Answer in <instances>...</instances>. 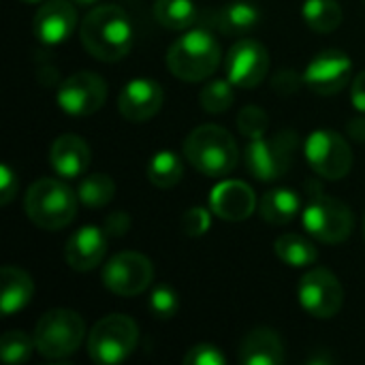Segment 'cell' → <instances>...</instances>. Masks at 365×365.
Returning <instances> with one entry per match:
<instances>
[{"mask_svg":"<svg viewBox=\"0 0 365 365\" xmlns=\"http://www.w3.org/2000/svg\"><path fill=\"white\" fill-rule=\"evenodd\" d=\"M79 38L92 58L101 62H118L133 49L135 28L122 6L96 4L81 19Z\"/></svg>","mask_w":365,"mask_h":365,"instance_id":"obj_1","label":"cell"},{"mask_svg":"<svg viewBox=\"0 0 365 365\" xmlns=\"http://www.w3.org/2000/svg\"><path fill=\"white\" fill-rule=\"evenodd\" d=\"M184 158L207 178H225L237 167L240 152L227 128L218 124H203L186 137Z\"/></svg>","mask_w":365,"mask_h":365,"instance_id":"obj_2","label":"cell"},{"mask_svg":"<svg viewBox=\"0 0 365 365\" xmlns=\"http://www.w3.org/2000/svg\"><path fill=\"white\" fill-rule=\"evenodd\" d=\"M222 62L216 36L205 28H192L182 34L167 51V68L182 81H205Z\"/></svg>","mask_w":365,"mask_h":365,"instance_id":"obj_3","label":"cell"},{"mask_svg":"<svg viewBox=\"0 0 365 365\" xmlns=\"http://www.w3.org/2000/svg\"><path fill=\"white\" fill-rule=\"evenodd\" d=\"M306 192H308V203L302 210V222L306 231L314 240L325 244L346 242L355 227L351 207L344 201L327 195L317 180H310L306 184Z\"/></svg>","mask_w":365,"mask_h":365,"instance_id":"obj_4","label":"cell"},{"mask_svg":"<svg viewBox=\"0 0 365 365\" xmlns=\"http://www.w3.org/2000/svg\"><path fill=\"white\" fill-rule=\"evenodd\" d=\"M77 203L79 197L66 182L56 178H41L28 188L24 210L38 229L60 231L75 220Z\"/></svg>","mask_w":365,"mask_h":365,"instance_id":"obj_5","label":"cell"},{"mask_svg":"<svg viewBox=\"0 0 365 365\" xmlns=\"http://www.w3.org/2000/svg\"><path fill=\"white\" fill-rule=\"evenodd\" d=\"M86 338V323L75 310L56 308L45 312L34 329L36 353L45 359H66L81 346Z\"/></svg>","mask_w":365,"mask_h":365,"instance_id":"obj_6","label":"cell"},{"mask_svg":"<svg viewBox=\"0 0 365 365\" xmlns=\"http://www.w3.org/2000/svg\"><path fill=\"white\" fill-rule=\"evenodd\" d=\"M297 148L299 137L295 130H278L274 137L250 139L244 160L252 178L261 182H276L293 167Z\"/></svg>","mask_w":365,"mask_h":365,"instance_id":"obj_7","label":"cell"},{"mask_svg":"<svg viewBox=\"0 0 365 365\" xmlns=\"http://www.w3.org/2000/svg\"><path fill=\"white\" fill-rule=\"evenodd\" d=\"M139 342V327L126 314L101 319L88 336V353L98 365H115L128 359Z\"/></svg>","mask_w":365,"mask_h":365,"instance_id":"obj_8","label":"cell"},{"mask_svg":"<svg viewBox=\"0 0 365 365\" xmlns=\"http://www.w3.org/2000/svg\"><path fill=\"white\" fill-rule=\"evenodd\" d=\"M304 152L312 171L323 180L338 182L346 178L353 169V150L346 139H342V135H338L336 130H314L306 139Z\"/></svg>","mask_w":365,"mask_h":365,"instance_id":"obj_9","label":"cell"},{"mask_svg":"<svg viewBox=\"0 0 365 365\" xmlns=\"http://www.w3.org/2000/svg\"><path fill=\"white\" fill-rule=\"evenodd\" d=\"M154 282V265L141 252H120L111 257L103 267V284L120 295V297H135L150 289Z\"/></svg>","mask_w":365,"mask_h":365,"instance_id":"obj_10","label":"cell"},{"mask_svg":"<svg viewBox=\"0 0 365 365\" xmlns=\"http://www.w3.org/2000/svg\"><path fill=\"white\" fill-rule=\"evenodd\" d=\"M299 304L314 319H334L344 306V289L334 272L314 267L299 280Z\"/></svg>","mask_w":365,"mask_h":365,"instance_id":"obj_11","label":"cell"},{"mask_svg":"<svg viewBox=\"0 0 365 365\" xmlns=\"http://www.w3.org/2000/svg\"><path fill=\"white\" fill-rule=\"evenodd\" d=\"M58 105L64 113L86 118L96 113L107 101V83L92 71H79L68 75L58 88Z\"/></svg>","mask_w":365,"mask_h":365,"instance_id":"obj_12","label":"cell"},{"mask_svg":"<svg viewBox=\"0 0 365 365\" xmlns=\"http://www.w3.org/2000/svg\"><path fill=\"white\" fill-rule=\"evenodd\" d=\"M351 77L353 60L340 49H325L317 53L304 71V83L321 96H334L342 92Z\"/></svg>","mask_w":365,"mask_h":365,"instance_id":"obj_13","label":"cell"},{"mask_svg":"<svg viewBox=\"0 0 365 365\" xmlns=\"http://www.w3.org/2000/svg\"><path fill=\"white\" fill-rule=\"evenodd\" d=\"M269 71V53L255 38L237 41L225 58V75L235 88L259 86Z\"/></svg>","mask_w":365,"mask_h":365,"instance_id":"obj_14","label":"cell"},{"mask_svg":"<svg viewBox=\"0 0 365 365\" xmlns=\"http://www.w3.org/2000/svg\"><path fill=\"white\" fill-rule=\"evenodd\" d=\"M77 26V9L73 0H47L32 19V32L43 45L64 43Z\"/></svg>","mask_w":365,"mask_h":365,"instance_id":"obj_15","label":"cell"},{"mask_svg":"<svg viewBox=\"0 0 365 365\" xmlns=\"http://www.w3.org/2000/svg\"><path fill=\"white\" fill-rule=\"evenodd\" d=\"M165 101L163 86L154 79H133L124 86L118 96V111L128 122H148L152 120Z\"/></svg>","mask_w":365,"mask_h":365,"instance_id":"obj_16","label":"cell"},{"mask_svg":"<svg viewBox=\"0 0 365 365\" xmlns=\"http://www.w3.org/2000/svg\"><path fill=\"white\" fill-rule=\"evenodd\" d=\"M107 255V233L94 225L77 229L64 248L66 265L75 272H92L96 269Z\"/></svg>","mask_w":365,"mask_h":365,"instance_id":"obj_17","label":"cell"},{"mask_svg":"<svg viewBox=\"0 0 365 365\" xmlns=\"http://www.w3.org/2000/svg\"><path fill=\"white\" fill-rule=\"evenodd\" d=\"M210 207L218 218L229 220V222H240L252 216L257 207V197H255V190L246 182L225 180L212 190Z\"/></svg>","mask_w":365,"mask_h":365,"instance_id":"obj_18","label":"cell"},{"mask_svg":"<svg viewBox=\"0 0 365 365\" xmlns=\"http://www.w3.org/2000/svg\"><path fill=\"white\" fill-rule=\"evenodd\" d=\"M90 145L77 135H60L49 148V165L64 180L81 178L90 167Z\"/></svg>","mask_w":365,"mask_h":365,"instance_id":"obj_19","label":"cell"},{"mask_svg":"<svg viewBox=\"0 0 365 365\" xmlns=\"http://www.w3.org/2000/svg\"><path fill=\"white\" fill-rule=\"evenodd\" d=\"M240 361L244 365H280L284 361V344L269 327H255L240 344Z\"/></svg>","mask_w":365,"mask_h":365,"instance_id":"obj_20","label":"cell"},{"mask_svg":"<svg viewBox=\"0 0 365 365\" xmlns=\"http://www.w3.org/2000/svg\"><path fill=\"white\" fill-rule=\"evenodd\" d=\"M34 295V280L28 272L15 265H4L0 269V310L11 317L26 308Z\"/></svg>","mask_w":365,"mask_h":365,"instance_id":"obj_21","label":"cell"},{"mask_svg":"<svg viewBox=\"0 0 365 365\" xmlns=\"http://www.w3.org/2000/svg\"><path fill=\"white\" fill-rule=\"evenodd\" d=\"M302 212V199L295 190L274 188L259 201V214L269 225H287Z\"/></svg>","mask_w":365,"mask_h":365,"instance_id":"obj_22","label":"cell"},{"mask_svg":"<svg viewBox=\"0 0 365 365\" xmlns=\"http://www.w3.org/2000/svg\"><path fill=\"white\" fill-rule=\"evenodd\" d=\"M261 19L259 9L252 2L246 0H237V2H229L225 4L218 15H216V24L225 34H244L248 30H252Z\"/></svg>","mask_w":365,"mask_h":365,"instance_id":"obj_23","label":"cell"},{"mask_svg":"<svg viewBox=\"0 0 365 365\" xmlns=\"http://www.w3.org/2000/svg\"><path fill=\"white\" fill-rule=\"evenodd\" d=\"M304 21L319 34H329L340 28L344 13L338 0H306L302 6Z\"/></svg>","mask_w":365,"mask_h":365,"instance_id":"obj_24","label":"cell"},{"mask_svg":"<svg viewBox=\"0 0 365 365\" xmlns=\"http://www.w3.org/2000/svg\"><path fill=\"white\" fill-rule=\"evenodd\" d=\"M274 250L278 255V259L284 265L291 267H310L317 263L319 259V250L312 242H308L306 237L297 235V233H284L276 240Z\"/></svg>","mask_w":365,"mask_h":365,"instance_id":"obj_25","label":"cell"},{"mask_svg":"<svg viewBox=\"0 0 365 365\" xmlns=\"http://www.w3.org/2000/svg\"><path fill=\"white\" fill-rule=\"evenodd\" d=\"M154 17L167 30H188L197 21V6L192 0H156Z\"/></svg>","mask_w":365,"mask_h":365,"instance_id":"obj_26","label":"cell"},{"mask_svg":"<svg viewBox=\"0 0 365 365\" xmlns=\"http://www.w3.org/2000/svg\"><path fill=\"white\" fill-rule=\"evenodd\" d=\"M184 175V160L175 154V152H169V150H163L158 154H154L150 158V165H148V180L160 188V190H169L173 186L180 184Z\"/></svg>","mask_w":365,"mask_h":365,"instance_id":"obj_27","label":"cell"},{"mask_svg":"<svg viewBox=\"0 0 365 365\" xmlns=\"http://www.w3.org/2000/svg\"><path fill=\"white\" fill-rule=\"evenodd\" d=\"M115 195V182L107 175V173H92L86 175L79 186H77V197L79 203H83L86 207H105Z\"/></svg>","mask_w":365,"mask_h":365,"instance_id":"obj_28","label":"cell"},{"mask_svg":"<svg viewBox=\"0 0 365 365\" xmlns=\"http://www.w3.org/2000/svg\"><path fill=\"white\" fill-rule=\"evenodd\" d=\"M233 83L229 79H214L210 83H205V88L199 92V103L207 113H222L227 109H231L233 101H235V92H233Z\"/></svg>","mask_w":365,"mask_h":365,"instance_id":"obj_29","label":"cell"},{"mask_svg":"<svg viewBox=\"0 0 365 365\" xmlns=\"http://www.w3.org/2000/svg\"><path fill=\"white\" fill-rule=\"evenodd\" d=\"M36 349L34 344V336H28L26 331L21 329H13V331H6L0 340V357L6 361V364L19 365L26 364L32 355V351Z\"/></svg>","mask_w":365,"mask_h":365,"instance_id":"obj_30","label":"cell"},{"mask_svg":"<svg viewBox=\"0 0 365 365\" xmlns=\"http://www.w3.org/2000/svg\"><path fill=\"white\" fill-rule=\"evenodd\" d=\"M237 128L244 137L248 139H261L267 135V128H269V118L267 113L257 107V105H248L240 111L237 115Z\"/></svg>","mask_w":365,"mask_h":365,"instance_id":"obj_31","label":"cell"},{"mask_svg":"<svg viewBox=\"0 0 365 365\" xmlns=\"http://www.w3.org/2000/svg\"><path fill=\"white\" fill-rule=\"evenodd\" d=\"M178 310H180V297L175 289L167 284H158L150 295V312L160 321H169L178 314Z\"/></svg>","mask_w":365,"mask_h":365,"instance_id":"obj_32","label":"cell"},{"mask_svg":"<svg viewBox=\"0 0 365 365\" xmlns=\"http://www.w3.org/2000/svg\"><path fill=\"white\" fill-rule=\"evenodd\" d=\"M182 361L186 365H225L227 364V357L214 344H197V346H192L184 355Z\"/></svg>","mask_w":365,"mask_h":365,"instance_id":"obj_33","label":"cell"},{"mask_svg":"<svg viewBox=\"0 0 365 365\" xmlns=\"http://www.w3.org/2000/svg\"><path fill=\"white\" fill-rule=\"evenodd\" d=\"M210 227H212V216L203 207H192L182 218V229L188 237H201L210 231Z\"/></svg>","mask_w":365,"mask_h":365,"instance_id":"obj_34","label":"cell"},{"mask_svg":"<svg viewBox=\"0 0 365 365\" xmlns=\"http://www.w3.org/2000/svg\"><path fill=\"white\" fill-rule=\"evenodd\" d=\"M17 190H19L17 173L6 163H2L0 165V205H9L17 197Z\"/></svg>","mask_w":365,"mask_h":365,"instance_id":"obj_35","label":"cell"},{"mask_svg":"<svg viewBox=\"0 0 365 365\" xmlns=\"http://www.w3.org/2000/svg\"><path fill=\"white\" fill-rule=\"evenodd\" d=\"M302 83H304V75L299 77L295 71H280V73H276V77L272 79V88H274L278 94H282V96L295 94V92L302 88Z\"/></svg>","mask_w":365,"mask_h":365,"instance_id":"obj_36","label":"cell"},{"mask_svg":"<svg viewBox=\"0 0 365 365\" xmlns=\"http://www.w3.org/2000/svg\"><path fill=\"white\" fill-rule=\"evenodd\" d=\"M128 229H130V218H128L126 212H113V214H109L107 220H105V233H107V235L120 237V235H124Z\"/></svg>","mask_w":365,"mask_h":365,"instance_id":"obj_37","label":"cell"},{"mask_svg":"<svg viewBox=\"0 0 365 365\" xmlns=\"http://www.w3.org/2000/svg\"><path fill=\"white\" fill-rule=\"evenodd\" d=\"M351 103L359 113H365V71L355 75L351 83Z\"/></svg>","mask_w":365,"mask_h":365,"instance_id":"obj_38","label":"cell"},{"mask_svg":"<svg viewBox=\"0 0 365 365\" xmlns=\"http://www.w3.org/2000/svg\"><path fill=\"white\" fill-rule=\"evenodd\" d=\"M349 133L355 141L365 143V118H355L349 122Z\"/></svg>","mask_w":365,"mask_h":365,"instance_id":"obj_39","label":"cell"},{"mask_svg":"<svg viewBox=\"0 0 365 365\" xmlns=\"http://www.w3.org/2000/svg\"><path fill=\"white\" fill-rule=\"evenodd\" d=\"M75 4H79V6H92V4H96L98 0H73Z\"/></svg>","mask_w":365,"mask_h":365,"instance_id":"obj_40","label":"cell"},{"mask_svg":"<svg viewBox=\"0 0 365 365\" xmlns=\"http://www.w3.org/2000/svg\"><path fill=\"white\" fill-rule=\"evenodd\" d=\"M24 2H38V0H24Z\"/></svg>","mask_w":365,"mask_h":365,"instance_id":"obj_41","label":"cell"},{"mask_svg":"<svg viewBox=\"0 0 365 365\" xmlns=\"http://www.w3.org/2000/svg\"><path fill=\"white\" fill-rule=\"evenodd\" d=\"M364 237H365V218H364Z\"/></svg>","mask_w":365,"mask_h":365,"instance_id":"obj_42","label":"cell"},{"mask_svg":"<svg viewBox=\"0 0 365 365\" xmlns=\"http://www.w3.org/2000/svg\"><path fill=\"white\" fill-rule=\"evenodd\" d=\"M364 2H365V0H364Z\"/></svg>","mask_w":365,"mask_h":365,"instance_id":"obj_43","label":"cell"}]
</instances>
